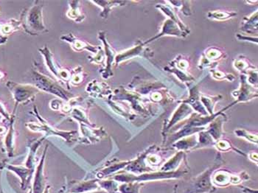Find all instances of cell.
I'll return each instance as SVG.
<instances>
[{"label":"cell","instance_id":"6da1fadb","mask_svg":"<svg viewBox=\"0 0 258 193\" xmlns=\"http://www.w3.org/2000/svg\"><path fill=\"white\" fill-rule=\"evenodd\" d=\"M9 87L12 92L14 99L18 102H23L28 100L33 93L32 90H30V88L27 86L9 83Z\"/></svg>","mask_w":258,"mask_h":193},{"label":"cell","instance_id":"3957f363","mask_svg":"<svg viewBox=\"0 0 258 193\" xmlns=\"http://www.w3.org/2000/svg\"><path fill=\"white\" fill-rule=\"evenodd\" d=\"M3 73H0V79H2V78H3Z\"/></svg>","mask_w":258,"mask_h":193},{"label":"cell","instance_id":"7a4b0ae2","mask_svg":"<svg viewBox=\"0 0 258 193\" xmlns=\"http://www.w3.org/2000/svg\"><path fill=\"white\" fill-rule=\"evenodd\" d=\"M5 132V128L3 127H0V135H2V134L4 133Z\"/></svg>","mask_w":258,"mask_h":193}]
</instances>
